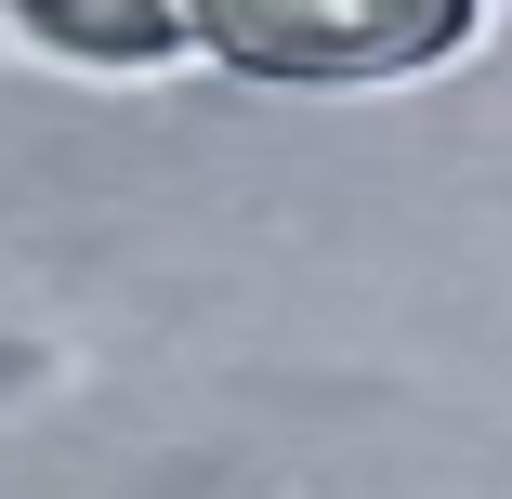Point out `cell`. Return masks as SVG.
Wrapping results in <instances>:
<instances>
[{
    "instance_id": "7a4b0ae2",
    "label": "cell",
    "mask_w": 512,
    "mask_h": 499,
    "mask_svg": "<svg viewBox=\"0 0 512 499\" xmlns=\"http://www.w3.org/2000/svg\"><path fill=\"white\" fill-rule=\"evenodd\" d=\"M27 40L79 66H158V53H197V0H27Z\"/></svg>"
},
{
    "instance_id": "6da1fadb",
    "label": "cell",
    "mask_w": 512,
    "mask_h": 499,
    "mask_svg": "<svg viewBox=\"0 0 512 499\" xmlns=\"http://www.w3.org/2000/svg\"><path fill=\"white\" fill-rule=\"evenodd\" d=\"M473 40V0H197V53H224L263 92H355L447 66Z\"/></svg>"
}]
</instances>
